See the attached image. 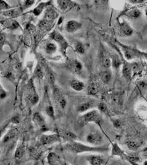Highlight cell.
Returning <instances> with one entry per match:
<instances>
[{"label": "cell", "mask_w": 147, "mask_h": 165, "mask_svg": "<svg viewBox=\"0 0 147 165\" xmlns=\"http://www.w3.org/2000/svg\"><path fill=\"white\" fill-rule=\"evenodd\" d=\"M100 79L104 84H109L112 79V73L109 70H106L100 75Z\"/></svg>", "instance_id": "cell-29"}, {"label": "cell", "mask_w": 147, "mask_h": 165, "mask_svg": "<svg viewBox=\"0 0 147 165\" xmlns=\"http://www.w3.org/2000/svg\"><path fill=\"white\" fill-rule=\"evenodd\" d=\"M123 15H125L131 19H137L141 16V12L137 8H131L124 11Z\"/></svg>", "instance_id": "cell-20"}, {"label": "cell", "mask_w": 147, "mask_h": 165, "mask_svg": "<svg viewBox=\"0 0 147 165\" xmlns=\"http://www.w3.org/2000/svg\"><path fill=\"white\" fill-rule=\"evenodd\" d=\"M112 155L119 156L122 158H125V159H127V156H126V154L124 153V151L120 149V147H119L118 145L116 143H112Z\"/></svg>", "instance_id": "cell-27"}, {"label": "cell", "mask_w": 147, "mask_h": 165, "mask_svg": "<svg viewBox=\"0 0 147 165\" xmlns=\"http://www.w3.org/2000/svg\"><path fill=\"white\" fill-rule=\"evenodd\" d=\"M145 151H147V147H146V149H145Z\"/></svg>", "instance_id": "cell-50"}, {"label": "cell", "mask_w": 147, "mask_h": 165, "mask_svg": "<svg viewBox=\"0 0 147 165\" xmlns=\"http://www.w3.org/2000/svg\"><path fill=\"white\" fill-rule=\"evenodd\" d=\"M136 87H137L138 89L140 90V92H145L147 90V83L143 81H141L136 83Z\"/></svg>", "instance_id": "cell-34"}, {"label": "cell", "mask_w": 147, "mask_h": 165, "mask_svg": "<svg viewBox=\"0 0 147 165\" xmlns=\"http://www.w3.org/2000/svg\"><path fill=\"white\" fill-rule=\"evenodd\" d=\"M10 120H11V122L13 124H18L19 122V118L18 116H13Z\"/></svg>", "instance_id": "cell-47"}, {"label": "cell", "mask_w": 147, "mask_h": 165, "mask_svg": "<svg viewBox=\"0 0 147 165\" xmlns=\"http://www.w3.org/2000/svg\"><path fill=\"white\" fill-rule=\"evenodd\" d=\"M24 154V149L22 146H19L15 151V158L20 159L21 158Z\"/></svg>", "instance_id": "cell-39"}, {"label": "cell", "mask_w": 147, "mask_h": 165, "mask_svg": "<svg viewBox=\"0 0 147 165\" xmlns=\"http://www.w3.org/2000/svg\"><path fill=\"white\" fill-rule=\"evenodd\" d=\"M3 25L5 26L6 29L10 30H16L19 27V23L12 19L8 20V21H5V23H3Z\"/></svg>", "instance_id": "cell-30"}, {"label": "cell", "mask_w": 147, "mask_h": 165, "mask_svg": "<svg viewBox=\"0 0 147 165\" xmlns=\"http://www.w3.org/2000/svg\"><path fill=\"white\" fill-rule=\"evenodd\" d=\"M35 76L38 79H42L44 77V72H43V69L41 65L38 64L36 68L35 69Z\"/></svg>", "instance_id": "cell-33"}, {"label": "cell", "mask_w": 147, "mask_h": 165, "mask_svg": "<svg viewBox=\"0 0 147 165\" xmlns=\"http://www.w3.org/2000/svg\"><path fill=\"white\" fill-rule=\"evenodd\" d=\"M50 37L51 39L54 40L57 46L59 47L60 52L62 53V55L67 57V50L69 48L70 46L66 38L60 32L56 31L50 33Z\"/></svg>", "instance_id": "cell-2"}, {"label": "cell", "mask_w": 147, "mask_h": 165, "mask_svg": "<svg viewBox=\"0 0 147 165\" xmlns=\"http://www.w3.org/2000/svg\"><path fill=\"white\" fill-rule=\"evenodd\" d=\"M61 138L58 133L42 135L39 138L40 143L42 145H51L60 141Z\"/></svg>", "instance_id": "cell-8"}, {"label": "cell", "mask_w": 147, "mask_h": 165, "mask_svg": "<svg viewBox=\"0 0 147 165\" xmlns=\"http://www.w3.org/2000/svg\"><path fill=\"white\" fill-rule=\"evenodd\" d=\"M58 134H59L61 139L63 138V139L67 141L68 142L75 141V139H77V136H75V134L70 131H60Z\"/></svg>", "instance_id": "cell-24"}, {"label": "cell", "mask_w": 147, "mask_h": 165, "mask_svg": "<svg viewBox=\"0 0 147 165\" xmlns=\"http://www.w3.org/2000/svg\"><path fill=\"white\" fill-rule=\"evenodd\" d=\"M87 160L90 165H102L104 163V158L100 155L92 154L87 157Z\"/></svg>", "instance_id": "cell-21"}, {"label": "cell", "mask_w": 147, "mask_h": 165, "mask_svg": "<svg viewBox=\"0 0 147 165\" xmlns=\"http://www.w3.org/2000/svg\"><path fill=\"white\" fill-rule=\"evenodd\" d=\"M82 28V23L76 20H69L66 25V30L68 33L73 34L77 32Z\"/></svg>", "instance_id": "cell-12"}, {"label": "cell", "mask_w": 147, "mask_h": 165, "mask_svg": "<svg viewBox=\"0 0 147 165\" xmlns=\"http://www.w3.org/2000/svg\"><path fill=\"white\" fill-rule=\"evenodd\" d=\"M122 75L124 77L126 81H129L132 78V67L131 63H128L127 62L124 61L123 60L122 63Z\"/></svg>", "instance_id": "cell-14"}, {"label": "cell", "mask_w": 147, "mask_h": 165, "mask_svg": "<svg viewBox=\"0 0 147 165\" xmlns=\"http://www.w3.org/2000/svg\"><path fill=\"white\" fill-rule=\"evenodd\" d=\"M0 154H1V151H0Z\"/></svg>", "instance_id": "cell-53"}, {"label": "cell", "mask_w": 147, "mask_h": 165, "mask_svg": "<svg viewBox=\"0 0 147 165\" xmlns=\"http://www.w3.org/2000/svg\"><path fill=\"white\" fill-rule=\"evenodd\" d=\"M98 109L100 110V112H103V113H106L108 112V107L106 106V104L104 102H100L98 104Z\"/></svg>", "instance_id": "cell-42"}, {"label": "cell", "mask_w": 147, "mask_h": 165, "mask_svg": "<svg viewBox=\"0 0 147 165\" xmlns=\"http://www.w3.org/2000/svg\"><path fill=\"white\" fill-rule=\"evenodd\" d=\"M81 120L84 124H88L93 122L101 126L103 122V119L100 113L96 110H92L85 113L81 117Z\"/></svg>", "instance_id": "cell-3"}, {"label": "cell", "mask_w": 147, "mask_h": 165, "mask_svg": "<svg viewBox=\"0 0 147 165\" xmlns=\"http://www.w3.org/2000/svg\"><path fill=\"white\" fill-rule=\"evenodd\" d=\"M50 3H51V1L40 2L38 3V5L36 7H35V8L32 10L31 12L35 16L38 17L42 14L44 10L48 8Z\"/></svg>", "instance_id": "cell-17"}, {"label": "cell", "mask_w": 147, "mask_h": 165, "mask_svg": "<svg viewBox=\"0 0 147 165\" xmlns=\"http://www.w3.org/2000/svg\"><path fill=\"white\" fill-rule=\"evenodd\" d=\"M113 124H114V126L116 128H119L121 126V122L119 120H112Z\"/></svg>", "instance_id": "cell-45"}, {"label": "cell", "mask_w": 147, "mask_h": 165, "mask_svg": "<svg viewBox=\"0 0 147 165\" xmlns=\"http://www.w3.org/2000/svg\"><path fill=\"white\" fill-rule=\"evenodd\" d=\"M58 49V46L55 42H49L46 44L44 46V51L47 55L52 56L57 52Z\"/></svg>", "instance_id": "cell-23"}, {"label": "cell", "mask_w": 147, "mask_h": 165, "mask_svg": "<svg viewBox=\"0 0 147 165\" xmlns=\"http://www.w3.org/2000/svg\"><path fill=\"white\" fill-rule=\"evenodd\" d=\"M96 105L97 104L94 100H89L88 101H86V102L81 103L80 105L78 106L77 110L78 112L83 113L92 108H94Z\"/></svg>", "instance_id": "cell-15"}, {"label": "cell", "mask_w": 147, "mask_h": 165, "mask_svg": "<svg viewBox=\"0 0 147 165\" xmlns=\"http://www.w3.org/2000/svg\"><path fill=\"white\" fill-rule=\"evenodd\" d=\"M11 122V120H8L6 121L5 122L3 123L2 125L0 126V138L2 137V136H3V133H4L5 132V130L7 129V127H8L9 123Z\"/></svg>", "instance_id": "cell-38"}, {"label": "cell", "mask_w": 147, "mask_h": 165, "mask_svg": "<svg viewBox=\"0 0 147 165\" xmlns=\"http://www.w3.org/2000/svg\"><path fill=\"white\" fill-rule=\"evenodd\" d=\"M74 50L75 52L80 55L84 54L85 52H86L85 46L83 44V43H82L81 42H77L76 43H75Z\"/></svg>", "instance_id": "cell-31"}, {"label": "cell", "mask_w": 147, "mask_h": 165, "mask_svg": "<svg viewBox=\"0 0 147 165\" xmlns=\"http://www.w3.org/2000/svg\"><path fill=\"white\" fill-rule=\"evenodd\" d=\"M5 35L3 32H0V49L2 48L3 45L5 44Z\"/></svg>", "instance_id": "cell-43"}, {"label": "cell", "mask_w": 147, "mask_h": 165, "mask_svg": "<svg viewBox=\"0 0 147 165\" xmlns=\"http://www.w3.org/2000/svg\"><path fill=\"white\" fill-rule=\"evenodd\" d=\"M29 100L32 105H35L39 101V96L36 93H33L29 97Z\"/></svg>", "instance_id": "cell-36"}, {"label": "cell", "mask_w": 147, "mask_h": 165, "mask_svg": "<svg viewBox=\"0 0 147 165\" xmlns=\"http://www.w3.org/2000/svg\"><path fill=\"white\" fill-rule=\"evenodd\" d=\"M87 141L88 143L98 146L103 142V136L98 131H92L88 134Z\"/></svg>", "instance_id": "cell-7"}, {"label": "cell", "mask_w": 147, "mask_h": 165, "mask_svg": "<svg viewBox=\"0 0 147 165\" xmlns=\"http://www.w3.org/2000/svg\"><path fill=\"white\" fill-rule=\"evenodd\" d=\"M145 14H146V16L147 17V8H146V10H145Z\"/></svg>", "instance_id": "cell-48"}, {"label": "cell", "mask_w": 147, "mask_h": 165, "mask_svg": "<svg viewBox=\"0 0 147 165\" xmlns=\"http://www.w3.org/2000/svg\"><path fill=\"white\" fill-rule=\"evenodd\" d=\"M144 2V0H130V1H129V3H131L133 5H136L140 4V3H142Z\"/></svg>", "instance_id": "cell-46"}, {"label": "cell", "mask_w": 147, "mask_h": 165, "mask_svg": "<svg viewBox=\"0 0 147 165\" xmlns=\"http://www.w3.org/2000/svg\"><path fill=\"white\" fill-rule=\"evenodd\" d=\"M32 119H33L34 122H35V124L36 125V126L38 127L39 129L41 131L45 132V131H47L48 130L47 129L44 117L40 112H36L35 114H34Z\"/></svg>", "instance_id": "cell-10"}, {"label": "cell", "mask_w": 147, "mask_h": 165, "mask_svg": "<svg viewBox=\"0 0 147 165\" xmlns=\"http://www.w3.org/2000/svg\"><path fill=\"white\" fill-rule=\"evenodd\" d=\"M146 69L147 70V64H146Z\"/></svg>", "instance_id": "cell-51"}, {"label": "cell", "mask_w": 147, "mask_h": 165, "mask_svg": "<svg viewBox=\"0 0 147 165\" xmlns=\"http://www.w3.org/2000/svg\"><path fill=\"white\" fill-rule=\"evenodd\" d=\"M11 8L12 7L6 2L3 1V0H0V11H8V10L11 9Z\"/></svg>", "instance_id": "cell-35"}, {"label": "cell", "mask_w": 147, "mask_h": 165, "mask_svg": "<svg viewBox=\"0 0 147 165\" xmlns=\"http://www.w3.org/2000/svg\"><path fill=\"white\" fill-rule=\"evenodd\" d=\"M64 148L75 154L84 152H105L109 151V148L104 146H88L76 141L67 142L65 145Z\"/></svg>", "instance_id": "cell-1"}, {"label": "cell", "mask_w": 147, "mask_h": 165, "mask_svg": "<svg viewBox=\"0 0 147 165\" xmlns=\"http://www.w3.org/2000/svg\"><path fill=\"white\" fill-rule=\"evenodd\" d=\"M70 69L73 71L75 73L80 75L83 72V66L82 63L77 59H74L70 63Z\"/></svg>", "instance_id": "cell-19"}, {"label": "cell", "mask_w": 147, "mask_h": 165, "mask_svg": "<svg viewBox=\"0 0 147 165\" xmlns=\"http://www.w3.org/2000/svg\"><path fill=\"white\" fill-rule=\"evenodd\" d=\"M7 95H8V93H7L6 90L3 88L1 82H0V99H4L6 98Z\"/></svg>", "instance_id": "cell-41"}, {"label": "cell", "mask_w": 147, "mask_h": 165, "mask_svg": "<svg viewBox=\"0 0 147 165\" xmlns=\"http://www.w3.org/2000/svg\"><path fill=\"white\" fill-rule=\"evenodd\" d=\"M46 112L47 116L50 118H54V117H55V112H54V109L52 106H47L46 108Z\"/></svg>", "instance_id": "cell-37"}, {"label": "cell", "mask_w": 147, "mask_h": 165, "mask_svg": "<svg viewBox=\"0 0 147 165\" xmlns=\"http://www.w3.org/2000/svg\"><path fill=\"white\" fill-rule=\"evenodd\" d=\"M58 17V13L56 11V9L51 6H49L47 8L46 11L45 12V15H44V18L42 21L40 22V25L42 27H44L48 24L49 21H54V19H56Z\"/></svg>", "instance_id": "cell-6"}, {"label": "cell", "mask_w": 147, "mask_h": 165, "mask_svg": "<svg viewBox=\"0 0 147 165\" xmlns=\"http://www.w3.org/2000/svg\"><path fill=\"white\" fill-rule=\"evenodd\" d=\"M144 165H147V160H146V161H145V163H144Z\"/></svg>", "instance_id": "cell-49"}, {"label": "cell", "mask_w": 147, "mask_h": 165, "mask_svg": "<svg viewBox=\"0 0 147 165\" xmlns=\"http://www.w3.org/2000/svg\"><path fill=\"white\" fill-rule=\"evenodd\" d=\"M70 86L73 90L77 92H81L85 88V84L79 80L73 79L70 83Z\"/></svg>", "instance_id": "cell-25"}, {"label": "cell", "mask_w": 147, "mask_h": 165, "mask_svg": "<svg viewBox=\"0 0 147 165\" xmlns=\"http://www.w3.org/2000/svg\"><path fill=\"white\" fill-rule=\"evenodd\" d=\"M138 56H139V58H140V59H145V60H147V52L140 51V50H139Z\"/></svg>", "instance_id": "cell-44"}, {"label": "cell", "mask_w": 147, "mask_h": 165, "mask_svg": "<svg viewBox=\"0 0 147 165\" xmlns=\"http://www.w3.org/2000/svg\"><path fill=\"white\" fill-rule=\"evenodd\" d=\"M66 165H69V164H66Z\"/></svg>", "instance_id": "cell-52"}, {"label": "cell", "mask_w": 147, "mask_h": 165, "mask_svg": "<svg viewBox=\"0 0 147 165\" xmlns=\"http://www.w3.org/2000/svg\"><path fill=\"white\" fill-rule=\"evenodd\" d=\"M88 92L89 95H96L99 92V88L96 83H92L88 87Z\"/></svg>", "instance_id": "cell-32"}, {"label": "cell", "mask_w": 147, "mask_h": 165, "mask_svg": "<svg viewBox=\"0 0 147 165\" xmlns=\"http://www.w3.org/2000/svg\"><path fill=\"white\" fill-rule=\"evenodd\" d=\"M117 29L118 35L123 37H129L134 33V30L132 26L125 19L118 20Z\"/></svg>", "instance_id": "cell-5"}, {"label": "cell", "mask_w": 147, "mask_h": 165, "mask_svg": "<svg viewBox=\"0 0 147 165\" xmlns=\"http://www.w3.org/2000/svg\"><path fill=\"white\" fill-rule=\"evenodd\" d=\"M100 61L102 66L106 69L110 68L111 65V59L110 57L109 52L106 50H105L104 48H102L100 53Z\"/></svg>", "instance_id": "cell-13"}, {"label": "cell", "mask_w": 147, "mask_h": 165, "mask_svg": "<svg viewBox=\"0 0 147 165\" xmlns=\"http://www.w3.org/2000/svg\"><path fill=\"white\" fill-rule=\"evenodd\" d=\"M110 57L111 59V65L113 68L115 69H119L122 66L123 59L119 56L118 55V53L112 52L109 53Z\"/></svg>", "instance_id": "cell-16"}, {"label": "cell", "mask_w": 147, "mask_h": 165, "mask_svg": "<svg viewBox=\"0 0 147 165\" xmlns=\"http://www.w3.org/2000/svg\"><path fill=\"white\" fill-rule=\"evenodd\" d=\"M57 4L60 11L65 13L78 7L76 3L72 1H67V0H59V1H57Z\"/></svg>", "instance_id": "cell-11"}, {"label": "cell", "mask_w": 147, "mask_h": 165, "mask_svg": "<svg viewBox=\"0 0 147 165\" xmlns=\"http://www.w3.org/2000/svg\"><path fill=\"white\" fill-rule=\"evenodd\" d=\"M115 42H116L117 44L119 46V47H121L123 53H124V56L125 57V59H126V60H132L139 58L138 49L133 48L132 46L125 45L124 44L119 42L117 40H115Z\"/></svg>", "instance_id": "cell-4"}, {"label": "cell", "mask_w": 147, "mask_h": 165, "mask_svg": "<svg viewBox=\"0 0 147 165\" xmlns=\"http://www.w3.org/2000/svg\"><path fill=\"white\" fill-rule=\"evenodd\" d=\"M126 145H127V146L129 149L136 150L141 147V142L139 140L129 139L126 141Z\"/></svg>", "instance_id": "cell-28"}, {"label": "cell", "mask_w": 147, "mask_h": 165, "mask_svg": "<svg viewBox=\"0 0 147 165\" xmlns=\"http://www.w3.org/2000/svg\"><path fill=\"white\" fill-rule=\"evenodd\" d=\"M53 90L54 98H55V100L57 102V105L61 109H64L67 106V100L66 97L63 95V93L61 92V90L56 86L54 87Z\"/></svg>", "instance_id": "cell-9"}, {"label": "cell", "mask_w": 147, "mask_h": 165, "mask_svg": "<svg viewBox=\"0 0 147 165\" xmlns=\"http://www.w3.org/2000/svg\"><path fill=\"white\" fill-rule=\"evenodd\" d=\"M35 1H31V0H27V1H25L23 2V9H28L30 7H32L34 4H35Z\"/></svg>", "instance_id": "cell-40"}, {"label": "cell", "mask_w": 147, "mask_h": 165, "mask_svg": "<svg viewBox=\"0 0 147 165\" xmlns=\"http://www.w3.org/2000/svg\"><path fill=\"white\" fill-rule=\"evenodd\" d=\"M44 69H45V72L46 73L47 80H48L50 85L54 87L55 86V80H56L55 74H54L53 70L51 69L48 66H46L45 68Z\"/></svg>", "instance_id": "cell-26"}, {"label": "cell", "mask_w": 147, "mask_h": 165, "mask_svg": "<svg viewBox=\"0 0 147 165\" xmlns=\"http://www.w3.org/2000/svg\"><path fill=\"white\" fill-rule=\"evenodd\" d=\"M18 133L17 129L16 127H12L11 130H9L7 133L5 135L3 139V143H8L9 141L14 139L16 137L17 134Z\"/></svg>", "instance_id": "cell-22"}, {"label": "cell", "mask_w": 147, "mask_h": 165, "mask_svg": "<svg viewBox=\"0 0 147 165\" xmlns=\"http://www.w3.org/2000/svg\"><path fill=\"white\" fill-rule=\"evenodd\" d=\"M47 162L49 165H66L62 159L55 153H50L47 155Z\"/></svg>", "instance_id": "cell-18"}]
</instances>
